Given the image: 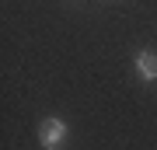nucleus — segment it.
Wrapping results in <instances>:
<instances>
[{
    "label": "nucleus",
    "mask_w": 157,
    "mask_h": 150,
    "mask_svg": "<svg viewBox=\"0 0 157 150\" xmlns=\"http://www.w3.org/2000/svg\"><path fill=\"white\" fill-rule=\"evenodd\" d=\"M133 63H136V73H140L143 84H154V80H157V52L143 49V52H136Z\"/></svg>",
    "instance_id": "2"
},
{
    "label": "nucleus",
    "mask_w": 157,
    "mask_h": 150,
    "mask_svg": "<svg viewBox=\"0 0 157 150\" xmlns=\"http://www.w3.org/2000/svg\"><path fill=\"white\" fill-rule=\"evenodd\" d=\"M67 122H63V119H42V126H39V140L45 147H59L63 140H67Z\"/></svg>",
    "instance_id": "1"
}]
</instances>
